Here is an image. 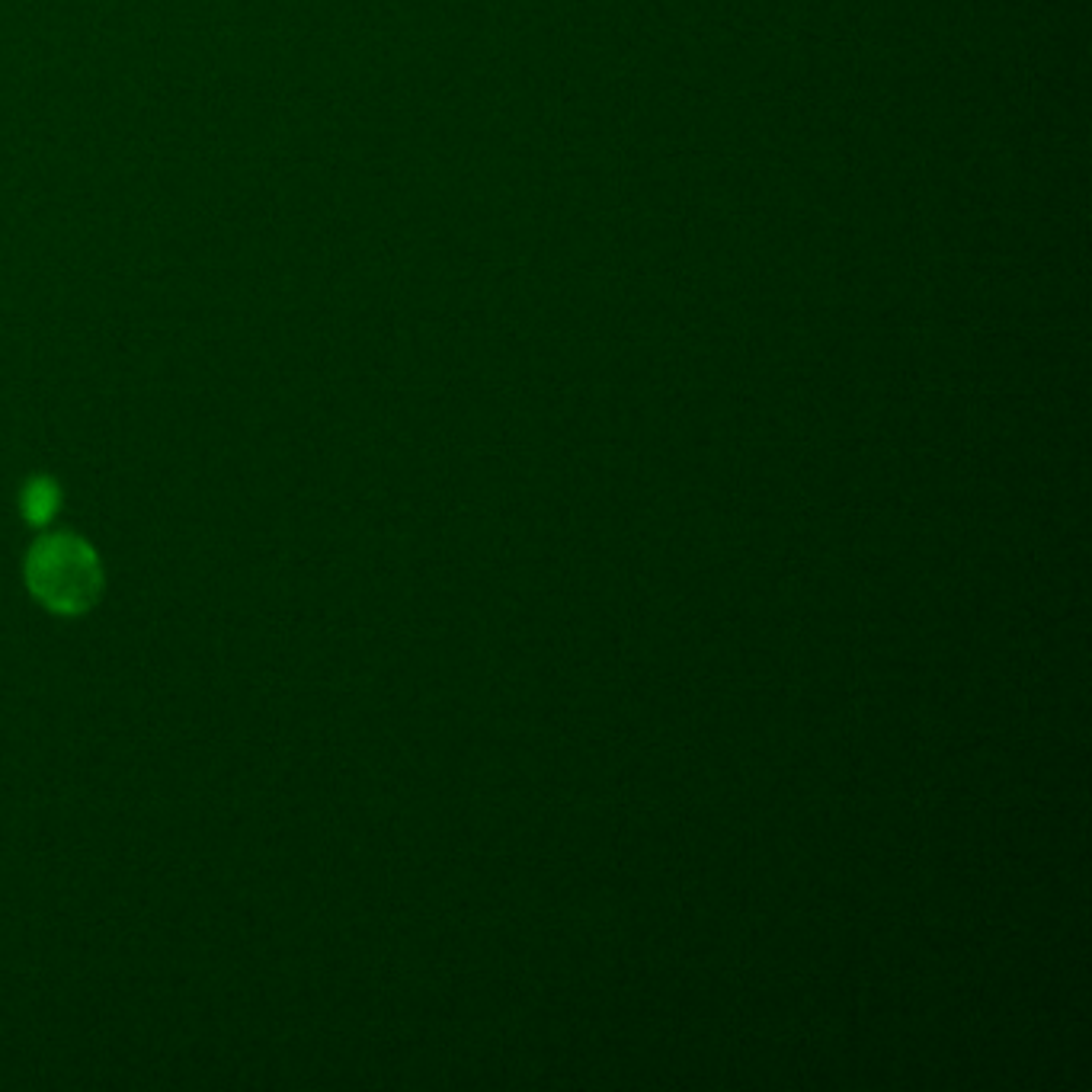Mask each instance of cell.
I'll return each mask as SVG.
<instances>
[{"instance_id": "6da1fadb", "label": "cell", "mask_w": 1092, "mask_h": 1092, "mask_svg": "<svg viewBox=\"0 0 1092 1092\" xmlns=\"http://www.w3.org/2000/svg\"><path fill=\"white\" fill-rule=\"evenodd\" d=\"M26 584L51 613L77 616L100 600L103 567L84 538L45 535L29 548Z\"/></svg>"}, {"instance_id": "7a4b0ae2", "label": "cell", "mask_w": 1092, "mask_h": 1092, "mask_svg": "<svg viewBox=\"0 0 1092 1092\" xmlns=\"http://www.w3.org/2000/svg\"><path fill=\"white\" fill-rule=\"evenodd\" d=\"M58 500H61V490L48 481V477H35L32 484H26L19 503H23V516L32 522V526H45L55 513H58Z\"/></svg>"}]
</instances>
